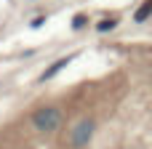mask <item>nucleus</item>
Here are the masks:
<instances>
[{
  "mask_svg": "<svg viewBox=\"0 0 152 149\" xmlns=\"http://www.w3.org/2000/svg\"><path fill=\"white\" fill-rule=\"evenodd\" d=\"M61 125H64V112L59 107H53V104L37 107L32 112V128L37 133H56Z\"/></svg>",
  "mask_w": 152,
  "mask_h": 149,
  "instance_id": "f257e3e1",
  "label": "nucleus"
},
{
  "mask_svg": "<svg viewBox=\"0 0 152 149\" xmlns=\"http://www.w3.org/2000/svg\"><path fill=\"white\" fill-rule=\"evenodd\" d=\"M94 131H96V123H94L91 117L77 120V123L69 128V147L72 149H86L88 141L94 139Z\"/></svg>",
  "mask_w": 152,
  "mask_h": 149,
  "instance_id": "f03ea898",
  "label": "nucleus"
},
{
  "mask_svg": "<svg viewBox=\"0 0 152 149\" xmlns=\"http://www.w3.org/2000/svg\"><path fill=\"white\" fill-rule=\"evenodd\" d=\"M69 61H72V56H64V59H56V64H53V67H48V69L43 72V80H51V77H53L56 72H61V69H64V67H67Z\"/></svg>",
  "mask_w": 152,
  "mask_h": 149,
  "instance_id": "7ed1b4c3",
  "label": "nucleus"
},
{
  "mask_svg": "<svg viewBox=\"0 0 152 149\" xmlns=\"http://www.w3.org/2000/svg\"><path fill=\"white\" fill-rule=\"evenodd\" d=\"M150 13H152V0H150V3H144V5H142V8L136 11V16H134V19H136V21H144V19H147Z\"/></svg>",
  "mask_w": 152,
  "mask_h": 149,
  "instance_id": "20e7f679",
  "label": "nucleus"
},
{
  "mask_svg": "<svg viewBox=\"0 0 152 149\" xmlns=\"http://www.w3.org/2000/svg\"><path fill=\"white\" fill-rule=\"evenodd\" d=\"M115 24H118L115 19H110V21H99V32H107V29H112Z\"/></svg>",
  "mask_w": 152,
  "mask_h": 149,
  "instance_id": "39448f33",
  "label": "nucleus"
},
{
  "mask_svg": "<svg viewBox=\"0 0 152 149\" xmlns=\"http://www.w3.org/2000/svg\"><path fill=\"white\" fill-rule=\"evenodd\" d=\"M86 24V16H75V27H83Z\"/></svg>",
  "mask_w": 152,
  "mask_h": 149,
  "instance_id": "423d86ee",
  "label": "nucleus"
}]
</instances>
